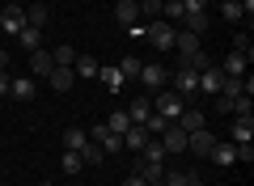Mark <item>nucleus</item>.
I'll list each match as a JSON object with an SVG mask.
<instances>
[{"label": "nucleus", "instance_id": "f257e3e1", "mask_svg": "<svg viewBox=\"0 0 254 186\" xmlns=\"http://www.w3.org/2000/svg\"><path fill=\"white\" fill-rule=\"evenodd\" d=\"M174 30L178 26H170V21H144V30H140V34L148 38V47H153V51H174Z\"/></svg>", "mask_w": 254, "mask_h": 186}, {"label": "nucleus", "instance_id": "f03ea898", "mask_svg": "<svg viewBox=\"0 0 254 186\" xmlns=\"http://www.w3.org/2000/svg\"><path fill=\"white\" fill-rule=\"evenodd\" d=\"M187 110L182 93H153V115H161L165 123H178V115Z\"/></svg>", "mask_w": 254, "mask_h": 186}, {"label": "nucleus", "instance_id": "7ed1b4c3", "mask_svg": "<svg viewBox=\"0 0 254 186\" xmlns=\"http://www.w3.org/2000/svg\"><path fill=\"white\" fill-rule=\"evenodd\" d=\"M136 80H140V85L148 89V93H161V89L170 85V72H165V63H144Z\"/></svg>", "mask_w": 254, "mask_h": 186}, {"label": "nucleus", "instance_id": "20e7f679", "mask_svg": "<svg viewBox=\"0 0 254 186\" xmlns=\"http://www.w3.org/2000/svg\"><path fill=\"white\" fill-rule=\"evenodd\" d=\"M170 80H174V89H178L182 98H190V93H199V72H195V68H187V63H178Z\"/></svg>", "mask_w": 254, "mask_h": 186}, {"label": "nucleus", "instance_id": "39448f33", "mask_svg": "<svg viewBox=\"0 0 254 186\" xmlns=\"http://www.w3.org/2000/svg\"><path fill=\"white\" fill-rule=\"evenodd\" d=\"M157 140H161L165 157H178V152H187V131H182L178 123H170V127H165L161 135H157Z\"/></svg>", "mask_w": 254, "mask_h": 186}, {"label": "nucleus", "instance_id": "423d86ee", "mask_svg": "<svg viewBox=\"0 0 254 186\" xmlns=\"http://www.w3.org/2000/svg\"><path fill=\"white\" fill-rule=\"evenodd\" d=\"M212 144H216V135H212V127H199V131H187V152H195V157H208Z\"/></svg>", "mask_w": 254, "mask_h": 186}, {"label": "nucleus", "instance_id": "0eeeda50", "mask_svg": "<svg viewBox=\"0 0 254 186\" xmlns=\"http://www.w3.org/2000/svg\"><path fill=\"white\" fill-rule=\"evenodd\" d=\"M34 93H38V80L30 76V72L9 80V98H13V102H34Z\"/></svg>", "mask_w": 254, "mask_h": 186}, {"label": "nucleus", "instance_id": "6e6552de", "mask_svg": "<svg viewBox=\"0 0 254 186\" xmlns=\"http://www.w3.org/2000/svg\"><path fill=\"white\" fill-rule=\"evenodd\" d=\"M148 115H153V93H136V98L127 102V119H131L136 127H144Z\"/></svg>", "mask_w": 254, "mask_h": 186}, {"label": "nucleus", "instance_id": "1a4fd4ad", "mask_svg": "<svg viewBox=\"0 0 254 186\" xmlns=\"http://www.w3.org/2000/svg\"><path fill=\"white\" fill-rule=\"evenodd\" d=\"M0 30H4V34H13V38H17L21 30H26V9H21V4H9V9L0 13Z\"/></svg>", "mask_w": 254, "mask_h": 186}, {"label": "nucleus", "instance_id": "9d476101", "mask_svg": "<svg viewBox=\"0 0 254 186\" xmlns=\"http://www.w3.org/2000/svg\"><path fill=\"white\" fill-rule=\"evenodd\" d=\"M51 72H55L51 51H43V47H38V51H30V76H34V80H47Z\"/></svg>", "mask_w": 254, "mask_h": 186}, {"label": "nucleus", "instance_id": "9b49d317", "mask_svg": "<svg viewBox=\"0 0 254 186\" xmlns=\"http://www.w3.org/2000/svg\"><path fill=\"white\" fill-rule=\"evenodd\" d=\"M178 26H187L190 34H199V38H203V34H208V26H212V17H208V9H187Z\"/></svg>", "mask_w": 254, "mask_h": 186}, {"label": "nucleus", "instance_id": "f8f14e48", "mask_svg": "<svg viewBox=\"0 0 254 186\" xmlns=\"http://www.w3.org/2000/svg\"><path fill=\"white\" fill-rule=\"evenodd\" d=\"M216 106L225 110V115H237V119H246V115H254V98H250V93H242V98H220Z\"/></svg>", "mask_w": 254, "mask_h": 186}, {"label": "nucleus", "instance_id": "ddd939ff", "mask_svg": "<svg viewBox=\"0 0 254 186\" xmlns=\"http://www.w3.org/2000/svg\"><path fill=\"white\" fill-rule=\"evenodd\" d=\"M115 21L127 26V30H136L140 26V4H136V0H119V4H115Z\"/></svg>", "mask_w": 254, "mask_h": 186}, {"label": "nucleus", "instance_id": "4468645a", "mask_svg": "<svg viewBox=\"0 0 254 186\" xmlns=\"http://www.w3.org/2000/svg\"><path fill=\"white\" fill-rule=\"evenodd\" d=\"M174 51H178L182 60H190L195 51H203V47H199V34H190V30H174Z\"/></svg>", "mask_w": 254, "mask_h": 186}, {"label": "nucleus", "instance_id": "2eb2a0df", "mask_svg": "<svg viewBox=\"0 0 254 186\" xmlns=\"http://www.w3.org/2000/svg\"><path fill=\"white\" fill-rule=\"evenodd\" d=\"M216 68H220V72H225V76H246V68H250V60H246V55H242V51H229V55H225V60H220V63H216Z\"/></svg>", "mask_w": 254, "mask_h": 186}, {"label": "nucleus", "instance_id": "dca6fc26", "mask_svg": "<svg viewBox=\"0 0 254 186\" xmlns=\"http://www.w3.org/2000/svg\"><path fill=\"white\" fill-rule=\"evenodd\" d=\"M229 144H254V115H246V119H237V123H233Z\"/></svg>", "mask_w": 254, "mask_h": 186}, {"label": "nucleus", "instance_id": "f3484780", "mask_svg": "<svg viewBox=\"0 0 254 186\" xmlns=\"http://www.w3.org/2000/svg\"><path fill=\"white\" fill-rule=\"evenodd\" d=\"M47 85H51L55 93H68V89L76 85V72H72V68H60V63H55V72L47 76Z\"/></svg>", "mask_w": 254, "mask_h": 186}, {"label": "nucleus", "instance_id": "a211bd4d", "mask_svg": "<svg viewBox=\"0 0 254 186\" xmlns=\"http://www.w3.org/2000/svg\"><path fill=\"white\" fill-rule=\"evenodd\" d=\"M220 85H225V72H220L216 63L199 72V93H220Z\"/></svg>", "mask_w": 254, "mask_h": 186}, {"label": "nucleus", "instance_id": "6ab92c4d", "mask_svg": "<svg viewBox=\"0 0 254 186\" xmlns=\"http://www.w3.org/2000/svg\"><path fill=\"white\" fill-rule=\"evenodd\" d=\"M148 140H153V135H148L144 127H127V131H123V152H140Z\"/></svg>", "mask_w": 254, "mask_h": 186}, {"label": "nucleus", "instance_id": "aec40b11", "mask_svg": "<svg viewBox=\"0 0 254 186\" xmlns=\"http://www.w3.org/2000/svg\"><path fill=\"white\" fill-rule=\"evenodd\" d=\"M178 127H182V131H199V127H208V115H203V110H182V115H178Z\"/></svg>", "mask_w": 254, "mask_h": 186}, {"label": "nucleus", "instance_id": "412c9836", "mask_svg": "<svg viewBox=\"0 0 254 186\" xmlns=\"http://www.w3.org/2000/svg\"><path fill=\"white\" fill-rule=\"evenodd\" d=\"M85 144H89V131H85V127H68V131H64V148L81 152Z\"/></svg>", "mask_w": 254, "mask_h": 186}, {"label": "nucleus", "instance_id": "4be33fe9", "mask_svg": "<svg viewBox=\"0 0 254 186\" xmlns=\"http://www.w3.org/2000/svg\"><path fill=\"white\" fill-rule=\"evenodd\" d=\"M60 169H64V174H68V178H76V174H81V169H85L81 152H72V148H64V157H60Z\"/></svg>", "mask_w": 254, "mask_h": 186}, {"label": "nucleus", "instance_id": "5701e85b", "mask_svg": "<svg viewBox=\"0 0 254 186\" xmlns=\"http://www.w3.org/2000/svg\"><path fill=\"white\" fill-rule=\"evenodd\" d=\"M98 68H102V63L93 60V55H76V63H72V72H76V76H85V80L98 76Z\"/></svg>", "mask_w": 254, "mask_h": 186}, {"label": "nucleus", "instance_id": "b1692460", "mask_svg": "<svg viewBox=\"0 0 254 186\" xmlns=\"http://www.w3.org/2000/svg\"><path fill=\"white\" fill-rule=\"evenodd\" d=\"M17 43H21V51H38V47H43V30L38 26H26L17 34Z\"/></svg>", "mask_w": 254, "mask_h": 186}, {"label": "nucleus", "instance_id": "393cba45", "mask_svg": "<svg viewBox=\"0 0 254 186\" xmlns=\"http://www.w3.org/2000/svg\"><path fill=\"white\" fill-rule=\"evenodd\" d=\"M131 174H140V178H144V182H157V178L165 174V165H157V161H144V157H140V161H136V169H131Z\"/></svg>", "mask_w": 254, "mask_h": 186}, {"label": "nucleus", "instance_id": "a878e982", "mask_svg": "<svg viewBox=\"0 0 254 186\" xmlns=\"http://www.w3.org/2000/svg\"><path fill=\"white\" fill-rule=\"evenodd\" d=\"M98 80H106L110 89H123V85H127L123 72H119V63H102V68H98Z\"/></svg>", "mask_w": 254, "mask_h": 186}, {"label": "nucleus", "instance_id": "bb28decb", "mask_svg": "<svg viewBox=\"0 0 254 186\" xmlns=\"http://www.w3.org/2000/svg\"><path fill=\"white\" fill-rule=\"evenodd\" d=\"M115 63H119V72H123V80H136V76H140V68H144L136 55H119Z\"/></svg>", "mask_w": 254, "mask_h": 186}, {"label": "nucleus", "instance_id": "cd10ccee", "mask_svg": "<svg viewBox=\"0 0 254 186\" xmlns=\"http://www.w3.org/2000/svg\"><path fill=\"white\" fill-rule=\"evenodd\" d=\"M26 26H38V30L47 26V0H34V4L26 9Z\"/></svg>", "mask_w": 254, "mask_h": 186}, {"label": "nucleus", "instance_id": "c85d7f7f", "mask_svg": "<svg viewBox=\"0 0 254 186\" xmlns=\"http://www.w3.org/2000/svg\"><path fill=\"white\" fill-rule=\"evenodd\" d=\"M127 127H136V123H131V119H127V110H110V119H106V131L123 135Z\"/></svg>", "mask_w": 254, "mask_h": 186}, {"label": "nucleus", "instance_id": "c756f323", "mask_svg": "<svg viewBox=\"0 0 254 186\" xmlns=\"http://www.w3.org/2000/svg\"><path fill=\"white\" fill-rule=\"evenodd\" d=\"M220 17H225V21H233V26H242V21H246L242 0H225V4H220Z\"/></svg>", "mask_w": 254, "mask_h": 186}, {"label": "nucleus", "instance_id": "7c9ffc66", "mask_svg": "<svg viewBox=\"0 0 254 186\" xmlns=\"http://www.w3.org/2000/svg\"><path fill=\"white\" fill-rule=\"evenodd\" d=\"M51 60L60 63V68H72V63H76V47H68V43H64V47H55V51H51Z\"/></svg>", "mask_w": 254, "mask_h": 186}, {"label": "nucleus", "instance_id": "2f4dec72", "mask_svg": "<svg viewBox=\"0 0 254 186\" xmlns=\"http://www.w3.org/2000/svg\"><path fill=\"white\" fill-rule=\"evenodd\" d=\"M140 4V21H157L161 17V0H136Z\"/></svg>", "mask_w": 254, "mask_h": 186}, {"label": "nucleus", "instance_id": "473e14b6", "mask_svg": "<svg viewBox=\"0 0 254 186\" xmlns=\"http://www.w3.org/2000/svg\"><path fill=\"white\" fill-rule=\"evenodd\" d=\"M81 161H85V165H102V161H106V152H102L98 144L89 140V144H85V148H81Z\"/></svg>", "mask_w": 254, "mask_h": 186}, {"label": "nucleus", "instance_id": "72a5a7b5", "mask_svg": "<svg viewBox=\"0 0 254 186\" xmlns=\"http://www.w3.org/2000/svg\"><path fill=\"white\" fill-rule=\"evenodd\" d=\"M233 51H242L246 60H250V55H254V43H250V34H242V30H237V34H233Z\"/></svg>", "mask_w": 254, "mask_h": 186}, {"label": "nucleus", "instance_id": "f704fd0d", "mask_svg": "<svg viewBox=\"0 0 254 186\" xmlns=\"http://www.w3.org/2000/svg\"><path fill=\"white\" fill-rule=\"evenodd\" d=\"M233 148H237V161H246V165L254 161V144H233Z\"/></svg>", "mask_w": 254, "mask_h": 186}, {"label": "nucleus", "instance_id": "c9c22d12", "mask_svg": "<svg viewBox=\"0 0 254 186\" xmlns=\"http://www.w3.org/2000/svg\"><path fill=\"white\" fill-rule=\"evenodd\" d=\"M123 186H148V182H144L140 174H127V178H123Z\"/></svg>", "mask_w": 254, "mask_h": 186}, {"label": "nucleus", "instance_id": "e433bc0d", "mask_svg": "<svg viewBox=\"0 0 254 186\" xmlns=\"http://www.w3.org/2000/svg\"><path fill=\"white\" fill-rule=\"evenodd\" d=\"M9 80H13V76H9V68H4V72H0V98L9 93Z\"/></svg>", "mask_w": 254, "mask_h": 186}, {"label": "nucleus", "instance_id": "4c0bfd02", "mask_svg": "<svg viewBox=\"0 0 254 186\" xmlns=\"http://www.w3.org/2000/svg\"><path fill=\"white\" fill-rule=\"evenodd\" d=\"M182 9H208V0H182Z\"/></svg>", "mask_w": 254, "mask_h": 186}, {"label": "nucleus", "instance_id": "58836bf2", "mask_svg": "<svg viewBox=\"0 0 254 186\" xmlns=\"http://www.w3.org/2000/svg\"><path fill=\"white\" fill-rule=\"evenodd\" d=\"M4 68H9V55H4V51H0V72H4Z\"/></svg>", "mask_w": 254, "mask_h": 186}, {"label": "nucleus", "instance_id": "ea45409f", "mask_svg": "<svg viewBox=\"0 0 254 186\" xmlns=\"http://www.w3.org/2000/svg\"><path fill=\"white\" fill-rule=\"evenodd\" d=\"M148 186H165V182H161V178H157V182H148Z\"/></svg>", "mask_w": 254, "mask_h": 186}, {"label": "nucleus", "instance_id": "a19ab883", "mask_svg": "<svg viewBox=\"0 0 254 186\" xmlns=\"http://www.w3.org/2000/svg\"><path fill=\"white\" fill-rule=\"evenodd\" d=\"M38 186H51V182H47V178H43V182H38Z\"/></svg>", "mask_w": 254, "mask_h": 186}, {"label": "nucleus", "instance_id": "79ce46f5", "mask_svg": "<svg viewBox=\"0 0 254 186\" xmlns=\"http://www.w3.org/2000/svg\"><path fill=\"white\" fill-rule=\"evenodd\" d=\"M161 4H165V0H161Z\"/></svg>", "mask_w": 254, "mask_h": 186}]
</instances>
